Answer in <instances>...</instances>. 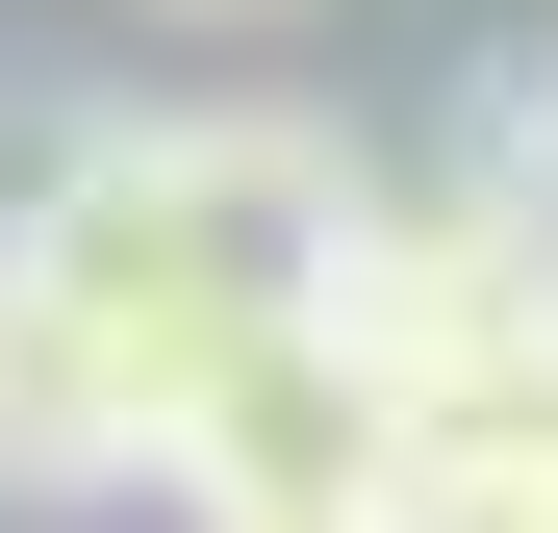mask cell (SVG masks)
<instances>
[{"mask_svg": "<svg viewBox=\"0 0 558 533\" xmlns=\"http://www.w3.org/2000/svg\"><path fill=\"white\" fill-rule=\"evenodd\" d=\"M102 483H153V458H128L102 355H76V330L26 305V254H0V508H102Z\"/></svg>", "mask_w": 558, "mask_h": 533, "instance_id": "cell-4", "label": "cell"}, {"mask_svg": "<svg viewBox=\"0 0 558 533\" xmlns=\"http://www.w3.org/2000/svg\"><path fill=\"white\" fill-rule=\"evenodd\" d=\"M355 204H381V178H355L330 128H279V102H153V128H76L0 254H26V305H51L76 355H102V407H128V458H153L254 330L330 305Z\"/></svg>", "mask_w": 558, "mask_h": 533, "instance_id": "cell-1", "label": "cell"}, {"mask_svg": "<svg viewBox=\"0 0 558 533\" xmlns=\"http://www.w3.org/2000/svg\"><path fill=\"white\" fill-rule=\"evenodd\" d=\"M355 533H558V355H533V381L407 407V458H381V508H355Z\"/></svg>", "mask_w": 558, "mask_h": 533, "instance_id": "cell-3", "label": "cell"}, {"mask_svg": "<svg viewBox=\"0 0 558 533\" xmlns=\"http://www.w3.org/2000/svg\"><path fill=\"white\" fill-rule=\"evenodd\" d=\"M153 26H305V0H153Z\"/></svg>", "mask_w": 558, "mask_h": 533, "instance_id": "cell-5", "label": "cell"}, {"mask_svg": "<svg viewBox=\"0 0 558 533\" xmlns=\"http://www.w3.org/2000/svg\"><path fill=\"white\" fill-rule=\"evenodd\" d=\"M381 458H407V407H381V355H355L330 305H305V330H254L229 381L153 432V483L204 508V533H355V508H381Z\"/></svg>", "mask_w": 558, "mask_h": 533, "instance_id": "cell-2", "label": "cell"}]
</instances>
